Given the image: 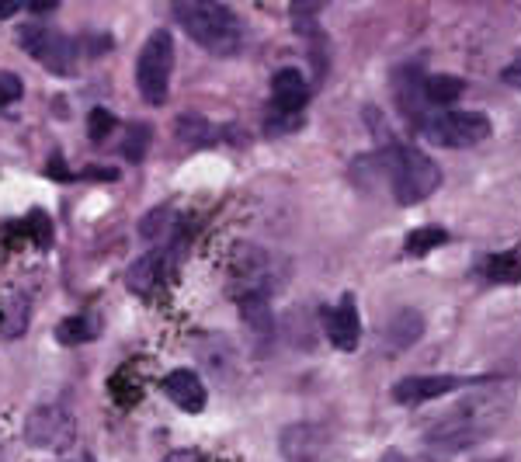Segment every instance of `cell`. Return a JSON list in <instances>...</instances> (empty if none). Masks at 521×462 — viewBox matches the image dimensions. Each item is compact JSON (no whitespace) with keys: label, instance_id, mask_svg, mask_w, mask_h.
Returning a JSON list of instances; mask_svg holds the SVG:
<instances>
[{"label":"cell","instance_id":"3","mask_svg":"<svg viewBox=\"0 0 521 462\" xmlns=\"http://www.w3.org/2000/svg\"><path fill=\"white\" fill-rule=\"evenodd\" d=\"M386 160V178H390L393 198L400 205H417L428 195L438 192L442 185V167L417 146H393L390 153H383Z\"/></svg>","mask_w":521,"mask_h":462},{"label":"cell","instance_id":"26","mask_svg":"<svg viewBox=\"0 0 521 462\" xmlns=\"http://www.w3.org/2000/svg\"><path fill=\"white\" fill-rule=\"evenodd\" d=\"M14 11H18V4H0V18H11Z\"/></svg>","mask_w":521,"mask_h":462},{"label":"cell","instance_id":"6","mask_svg":"<svg viewBox=\"0 0 521 462\" xmlns=\"http://www.w3.org/2000/svg\"><path fill=\"white\" fill-rule=\"evenodd\" d=\"M310 101V87L299 70H278L271 80V122L268 132H292L303 122V108Z\"/></svg>","mask_w":521,"mask_h":462},{"label":"cell","instance_id":"25","mask_svg":"<svg viewBox=\"0 0 521 462\" xmlns=\"http://www.w3.org/2000/svg\"><path fill=\"white\" fill-rule=\"evenodd\" d=\"M164 462H202V459H198L195 452H171Z\"/></svg>","mask_w":521,"mask_h":462},{"label":"cell","instance_id":"14","mask_svg":"<svg viewBox=\"0 0 521 462\" xmlns=\"http://www.w3.org/2000/svg\"><path fill=\"white\" fill-rule=\"evenodd\" d=\"M160 278H167V254H164V251L143 254V258H139V261L126 271L129 289L139 292V296H150L153 285H157Z\"/></svg>","mask_w":521,"mask_h":462},{"label":"cell","instance_id":"1","mask_svg":"<svg viewBox=\"0 0 521 462\" xmlns=\"http://www.w3.org/2000/svg\"><path fill=\"white\" fill-rule=\"evenodd\" d=\"M511 410L508 390H483L442 414L424 435V456L428 462H449L452 456L466 452L469 445L490 438L504 424V414Z\"/></svg>","mask_w":521,"mask_h":462},{"label":"cell","instance_id":"13","mask_svg":"<svg viewBox=\"0 0 521 462\" xmlns=\"http://www.w3.org/2000/svg\"><path fill=\"white\" fill-rule=\"evenodd\" d=\"M421 334H424V317L417 310H410V306L396 310L383 324V341L390 348H410L414 341H421Z\"/></svg>","mask_w":521,"mask_h":462},{"label":"cell","instance_id":"24","mask_svg":"<svg viewBox=\"0 0 521 462\" xmlns=\"http://www.w3.org/2000/svg\"><path fill=\"white\" fill-rule=\"evenodd\" d=\"M501 80H504V84H508V87H515V91H521V53H518L508 66H504Z\"/></svg>","mask_w":521,"mask_h":462},{"label":"cell","instance_id":"19","mask_svg":"<svg viewBox=\"0 0 521 462\" xmlns=\"http://www.w3.org/2000/svg\"><path fill=\"white\" fill-rule=\"evenodd\" d=\"M487 275L494 278V282H521V244L515 251L501 254V258H494L487 264Z\"/></svg>","mask_w":521,"mask_h":462},{"label":"cell","instance_id":"12","mask_svg":"<svg viewBox=\"0 0 521 462\" xmlns=\"http://www.w3.org/2000/svg\"><path fill=\"white\" fill-rule=\"evenodd\" d=\"M164 393H167V400L178 403L185 414H198V410H205V400H209L202 379H198L192 369L171 372V376L164 379Z\"/></svg>","mask_w":521,"mask_h":462},{"label":"cell","instance_id":"21","mask_svg":"<svg viewBox=\"0 0 521 462\" xmlns=\"http://www.w3.org/2000/svg\"><path fill=\"white\" fill-rule=\"evenodd\" d=\"M87 129H91V143H105L108 136H112L115 129V115L108 112V108H94L91 119H87Z\"/></svg>","mask_w":521,"mask_h":462},{"label":"cell","instance_id":"20","mask_svg":"<svg viewBox=\"0 0 521 462\" xmlns=\"http://www.w3.org/2000/svg\"><path fill=\"white\" fill-rule=\"evenodd\" d=\"M91 337V324L84 317H66L60 327H56V341L60 344H84Z\"/></svg>","mask_w":521,"mask_h":462},{"label":"cell","instance_id":"17","mask_svg":"<svg viewBox=\"0 0 521 462\" xmlns=\"http://www.w3.org/2000/svg\"><path fill=\"white\" fill-rule=\"evenodd\" d=\"M449 244V233L442 230V226H421V230H414L407 237V244H403V251L410 254V258H417V254H428L435 251V247Z\"/></svg>","mask_w":521,"mask_h":462},{"label":"cell","instance_id":"11","mask_svg":"<svg viewBox=\"0 0 521 462\" xmlns=\"http://www.w3.org/2000/svg\"><path fill=\"white\" fill-rule=\"evenodd\" d=\"M324 330L334 348H341V351L358 348V341H362V324H358V306H355V296H351V292H344L341 303L324 310Z\"/></svg>","mask_w":521,"mask_h":462},{"label":"cell","instance_id":"2","mask_svg":"<svg viewBox=\"0 0 521 462\" xmlns=\"http://www.w3.org/2000/svg\"><path fill=\"white\" fill-rule=\"evenodd\" d=\"M174 18L212 56H237L240 46H244V32H240L237 14L223 4H212V0H181V4H174Z\"/></svg>","mask_w":521,"mask_h":462},{"label":"cell","instance_id":"22","mask_svg":"<svg viewBox=\"0 0 521 462\" xmlns=\"http://www.w3.org/2000/svg\"><path fill=\"white\" fill-rule=\"evenodd\" d=\"M25 94V87H21V77L11 70H0V108L14 105V101Z\"/></svg>","mask_w":521,"mask_h":462},{"label":"cell","instance_id":"27","mask_svg":"<svg viewBox=\"0 0 521 462\" xmlns=\"http://www.w3.org/2000/svg\"><path fill=\"white\" fill-rule=\"evenodd\" d=\"M84 462H94V459H91V456H84Z\"/></svg>","mask_w":521,"mask_h":462},{"label":"cell","instance_id":"8","mask_svg":"<svg viewBox=\"0 0 521 462\" xmlns=\"http://www.w3.org/2000/svg\"><path fill=\"white\" fill-rule=\"evenodd\" d=\"M73 435H77V424H73L70 410L66 407H35L25 421V438L35 449H49V452H66L73 445Z\"/></svg>","mask_w":521,"mask_h":462},{"label":"cell","instance_id":"23","mask_svg":"<svg viewBox=\"0 0 521 462\" xmlns=\"http://www.w3.org/2000/svg\"><path fill=\"white\" fill-rule=\"evenodd\" d=\"M146 143H150V126H129V143H126V157L139 160L146 153Z\"/></svg>","mask_w":521,"mask_h":462},{"label":"cell","instance_id":"15","mask_svg":"<svg viewBox=\"0 0 521 462\" xmlns=\"http://www.w3.org/2000/svg\"><path fill=\"white\" fill-rule=\"evenodd\" d=\"M32 320V306L25 296H11L0 303V334L4 337H21Z\"/></svg>","mask_w":521,"mask_h":462},{"label":"cell","instance_id":"9","mask_svg":"<svg viewBox=\"0 0 521 462\" xmlns=\"http://www.w3.org/2000/svg\"><path fill=\"white\" fill-rule=\"evenodd\" d=\"M275 285V261L261 247H244L233 261V292L240 299H268Z\"/></svg>","mask_w":521,"mask_h":462},{"label":"cell","instance_id":"18","mask_svg":"<svg viewBox=\"0 0 521 462\" xmlns=\"http://www.w3.org/2000/svg\"><path fill=\"white\" fill-rule=\"evenodd\" d=\"M240 310H244V320L258 330L261 337H268L275 330V320H271V306L268 299H240Z\"/></svg>","mask_w":521,"mask_h":462},{"label":"cell","instance_id":"4","mask_svg":"<svg viewBox=\"0 0 521 462\" xmlns=\"http://www.w3.org/2000/svg\"><path fill=\"white\" fill-rule=\"evenodd\" d=\"M171 73H174V35L167 28H157L143 42L136 60V87L146 105L160 108L171 94Z\"/></svg>","mask_w":521,"mask_h":462},{"label":"cell","instance_id":"16","mask_svg":"<svg viewBox=\"0 0 521 462\" xmlns=\"http://www.w3.org/2000/svg\"><path fill=\"white\" fill-rule=\"evenodd\" d=\"M424 98L431 101V105H452V101L462 98V91H466V84H462L459 77H449V73H438V77H428L421 84Z\"/></svg>","mask_w":521,"mask_h":462},{"label":"cell","instance_id":"7","mask_svg":"<svg viewBox=\"0 0 521 462\" xmlns=\"http://www.w3.org/2000/svg\"><path fill=\"white\" fill-rule=\"evenodd\" d=\"M21 46L28 49V53L35 56L46 70L53 73H73V66H77V46H73L70 35L56 32V28H46V25H28L21 28Z\"/></svg>","mask_w":521,"mask_h":462},{"label":"cell","instance_id":"5","mask_svg":"<svg viewBox=\"0 0 521 462\" xmlns=\"http://www.w3.org/2000/svg\"><path fill=\"white\" fill-rule=\"evenodd\" d=\"M421 132L438 146L469 150V146H480L483 139H490L494 126L483 112H435L421 115Z\"/></svg>","mask_w":521,"mask_h":462},{"label":"cell","instance_id":"10","mask_svg":"<svg viewBox=\"0 0 521 462\" xmlns=\"http://www.w3.org/2000/svg\"><path fill=\"white\" fill-rule=\"evenodd\" d=\"M487 383H494V379L490 376H410L393 386V400L410 407V403H428V400H438V396L466 390V386H487Z\"/></svg>","mask_w":521,"mask_h":462}]
</instances>
